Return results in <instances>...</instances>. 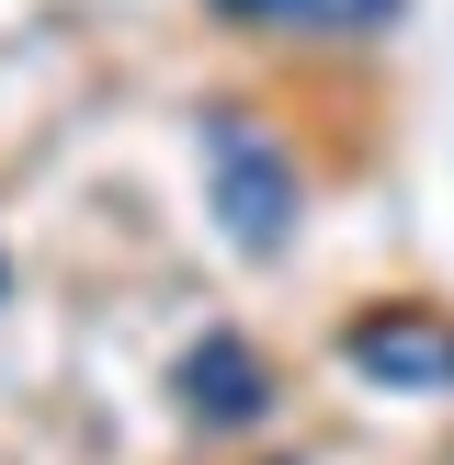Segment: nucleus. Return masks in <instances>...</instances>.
Returning a JSON list of instances; mask_svg holds the SVG:
<instances>
[{"label": "nucleus", "mask_w": 454, "mask_h": 465, "mask_svg": "<svg viewBox=\"0 0 454 465\" xmlns=\"http://www.w3.org/2000/svg\"><path fill=\"white\" fill-rule=\"evenodd\" d=\"M204 193H216V227L239 250H284V227H295V159L272 148L262 125H216L204 136Z\"/></svg>", "instance_id": "nucleus-1"}, {"label": "nucleus", "mask_w": 454, "mask_h": 465, "mask_svg": "<svg viewBox=\"0 0 454 465\" xmlns=\"http://www.w3.org/2000/svg\"><path fill=\"white\" fill-rule=\"evenodd\" d=\"M227 23H262V35H386L409 0H216Z\"/></svg>", "instance_id": "nucleus-2"}, {"label": "nucleus", "mask_w": 454, "mask_h": 465, "mask_svg": "<svg viewBox=\"0 0 454 465\" xmlns=\"http://www.w3.org/2000/svg\"><path fill=\"white\" fill-rule=\"evenodd\" d=\"M182 398H193L204 420H250V409L272 398V375H262V363L239 352V341H204V352L182 363Z\"/></svg>", "instance_id": "nucleus-3"}, {"label": "nucleus", "mask_w": 454, "mask_h": 465, "mask_svg": "<svg viewBox=\"0 0 454 465\" xmlns=\"http://www.w3.org/2000/svg\"><path fill=\"white\" fill-rule=\"evenodd\" d=\"M363 363H375V375H420V386H443V375H454V341H363Z\"/></svg>", "instance_id": "nucleus-4"}, {"label": "nucleus", "mask_w": 454, "mask_h": 465, "mask_svg": "<svg viewBox=\"0 0 454 465\" xmlns=\"http://www.w3.org/2000/svg\"><path fill=\"white\" fill-rule=\"evenodd\" d=\"M0 284H12V262H0Z\"/></svg>", "instance_id": "nucleus-5"}]
</instances>
